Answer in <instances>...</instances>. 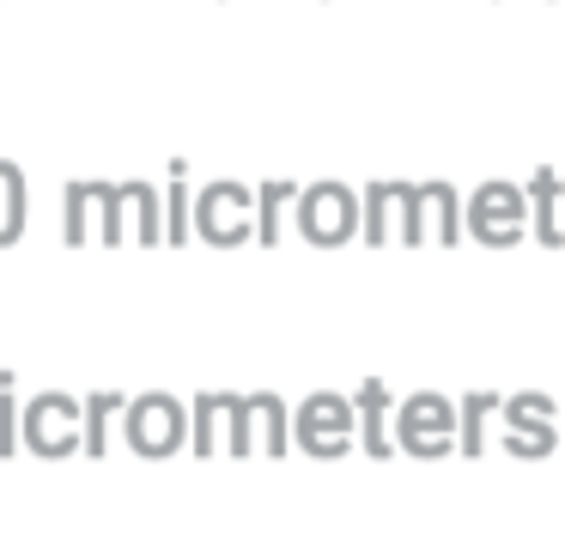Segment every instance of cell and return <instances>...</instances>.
<instances>
[{
	"label": "cell",
	"instance_id": "44dd1931",
	"mask_svg": "<svg viewBox=\"0 0 565 541\" xmlns=\"http://www.w3.org/2000/svg\"><path fill=\"white\" fill-rule=\"evenodd\" d=\"M19 432L25 426H13V383H7V371H0V456L19 450Z\"/></svg>",
	"mask_w": 565,
	"mask_h": 541
},
{
	"label": "cell",
	"instance_id": "30bf717a",
	"mask_svg": "<svg viewBox=\"0 0 565 541\" xmlns=\"http://www.w3.org/2000/svg\"><path fill=\"white\" fill-rule=\"evenodd\" d=\"M256 232V189L244 183H207L195 195V237L213 250H237Z\"/></svg>",
	"mask_w": 565,
	"mask_h": 541
},
{
	"label": "cell",
	"instance_id": "4fadbf2b",
	"mask_svg": "<svg viewBox=\"0 0 565 541\" xmlns=\"http://www.w3.org/2000/svg\"><path fill=\"white\" fill-rule=\"evenodd\" d=\"M504 438V395H468L462 402V426H456V444H462V456H487L492 444Z\"/></svg>",
	"mask_w": 565,
	"mask_h": 541
},
{
	"label": "cell",
	"instance_id": "ac0fdd59",
	"mask_svg": "<svg viewBox=\"0 0 565 541\" xmlns=\"http://www.w3.org/2000/svg\"><path fill=\"white\" fill-rule=\"evenodd\" d=\"M122 395L116 390H98V395H86V456H104L110 450V420L122 414Z\"/></svg>",
	"mask_w": 565,
	"mask_h": 541
},
{
	"label": "cell",
	"instance_id": "8992f818",
	"mask_svg": "<svg viewBox=\"0 0 565 541\" xmlns=\"http://www.w3.org/2000/svg\"><path fill=\"white\" fill-rule=\"evenodd\" d=\"M456 426H462V414H456V402L438 395V390H419V395H407V402L395 407V444H402L407 456H426V463L450 456Z\"/></svg>",
	"mask_w": 565,
	"mask_h": 541
},
{
	"label": "cell",
	"instance_id": "7c38bea8",
	"mask_svg": "<svg viewBox=\"0 0 565 541\" xmlns=\"http://www.w3.org/2000/svg\"><path fill=\"white\" fill-rule=\"evenodd\" d=\"M353 407H359V444H365V456H395V450H402L395 432H390V383L365 378Z\"/></svg>",
	"mask_w": 565,
	"mask_h": 541
},
{
	"label": "cell",
	"instance_id": "2e32d148",
	"mask_svg": "<svg viewBox=\"0 0 565 541\" xmlns=\"http://www.w3.org/2000/svg\"><path fill=\"white\" fill-rule=\"evenodd\" d=\"M559 195H565V183H559L553 171H535V177H529V201H535V237H541L547 250H559V244H565Z\"/></svg>",
	"mask_w": 565,
	"mask_h": 541
},
{
	"label": "cell",
	"instance_id": "7a4b0ae2",
	"mask_svg": "<svg viewBox=\"0 0 565 541\" xmlns=\"http://www.w3.org/2000/svg\"><path fill=\"white\" fill-rule=\"evenodd\" d=\"M195 407H183L177 395L164 390H147L135 395V402L122 407V432H128V450L147 456V463H159V456H177L189 438H195Z\"/></svg>",
	"mask_w": 565,
	"mask_h": 541
},
{
	"label": "cell",
	"instance_id": "6da1fadb",
	"mask_svg": "<svg viewBox=\"0 0 565 541\" xmlns=\"http://www.w3.org/2000/svg\"><path fill=\"white\" fill-rule=\"evenodd\" d=\"M159 189L152 183H67V195H62V237H67V250H79V244H122V237H140V244H159Z\"/></svg>",
	"mask_w": 565,
	"mask_h": 541
},
{
	"label": "cell",
	"instance_id": "d6986e66",
	"mask_svg": "<svg viewBox=\"0 0 565 541\" xmlns=\"http://www.w3.org/2000/svg\"><path fill=\"white\" fill-rule=\"evenodd\" d=\"M305 195V189L298 183H286V177H274V183H262V195H256V208H262V244H274V237H280V220H286V208H292V201Z\"/></svg>",
	"mask_w": 565,
	"mask_h": 541
},
{
	"label": "cell",
	"instance_id": "9c48e42d",
	"mask_svg": "<svg viewBox=\"0 0 565 541\" xmlns=\"http://www.w3.org/2000/svg\"><path fill=\"white\" fill-rule=\"evenodd\" d=\"M195 456H256V438H249V395H195Z\"/></svg>",
	"mask_w": 565,
	"mask_h": 541
},
{
	"label": "cell",
	"instance_id": "5b68a950",
	"mask_svg": "<svg viewBox=\"0 0 565 541\" xmlns=\"http://www.w3.org/2000/svg\"><path fill=\"white\" fill-rule=\"evenodd\" d=\"M468 232V208L456 201L450 183H407L402 195V244L419 250V244H456Z\"/></svg>",
	"mask_w": 565,
	"mask_h": 541
},
{
	"label": "cell",
	"instance_id": "8fae6325",
	"mask_svg": "<svg viewBox=\"0 0 565 541\" xmlns=\"http://www.w3.org/2000/svg\"><path fill=\"white\" fill-rule=\"evenodd\" d=\"M559 407H553V395L541 390H523V395H504V450L511 456H553V444H559Z\"/></svg>",
	"mask_w": 565,
	"mask_h": 541
},
{
	"label": "cell",
	"instance_id": "e0dca14e",
	"mask_svg": "<svg viewBox=\"0 0 565 541\" xmlns=\"http://www.w3.org/2000/svg\"><path fill=\"white\" fill-rule=\"evenodd\" d=\"M19 232H25V171L0 159V250L19 244Z\"/></svg>",
	"mask_w": 565,
	"mask_h": 541
},
{
	"label": "cell",
	"instance_id": "9a60e30c",
	"mask_svg": "<svg viewBox=\"0 0 565 541\" xmlns=\"http://www.w3.org/2000/svg\"><path fill=\"white\" fill-rule=\"evenodd\" d=\"M402 195H407V183H371L365 189V244L371 250L395 244V232H402Z\"/></svg>",
	"mask_w": 565,
	"mask_h": 541
},
{
	"label": "cell",
	"instance_id": "ba28073f",
	"mask_svg": "<svg viewBox=\"0 0 565 541\" xmlns=\"http://www.w3.org/2000/svg\"><path fill=\"white\" fill-rule=\"evenodd\" d=\"M19 426H25V444L38 456H74V450H86V402H74V395H62V390L31 395Z\"/></svg>",
	"mask_w": 565,
	"mask_h": 541
},
{
	"label": "cell",
	"instance_id": "52a82bcc",
	"mask_svg": "<svg viewBox=\"0 0 565 541\" xmlns=\"http://www.w3.org/2000/svg\"><path fill=\"white\" fill-rule=\"evenodd\" d=\"M292 432H298V450H310V456H322V463H334V456L353 450L359 407L347 402V395H334V390H317V395H305V402H298Z\"/></svg>",
	"mask_w": 565,
	"mask_h": 541
},
{
	"label": "cell",
	"instance_id": "277c9868",
	"mask_svg": "<svg viewBox=\"0 0 565 541\" xmlns=\"http://www.w3.org/2000/svg\"><path fill=\"white\" fill-rule=\"evenodd\" d=\"M359 220H365V201H359L347 183H310L305 195L292 201L298 237H305V244H317V250L347 244V237L359 232Z\"/></svg>",
	"mask_w": 565,
	"mask_h": 541
},
{
	"label": "cell",
	"instance_id": "3957f363",
	"mask_svg": "<svg viewBox=\"0 0 565 541\" xmlns=\"http://www.w3.org/2000/svg\"><path fill=\"white\" fill-rule=\"evenodd\" d=\"M529 225H535V201H529V189L480 183L475 195H468V237H475V244L511 250V244H523Z\"/></svg>",
	"mask_w": 565,
	"mask_h": 541
},
{
	"label": "cell",
	"instance_id": "5bb4252c",
	"mask_svg": "<svg viewBox=\"0 0 565 541\" xmlns=\"http://www.w3.org/2000/svg\"><path fill=\"white\" fill-rule=\"evenodd\" d=\"M249 438H256V456H286L298 444L292 414H286V402L274 390L249 395Z\"/></svg>",
	"mask_w": 565,
	"mask_h": 541
},
{
	"label": "cell",
	"instance_id": "ffe728a7",
	"mask_svg": "<svg viewBox=\"0 0 565 541\" xmlns=\"http://www.w3.org/2000/svg\"><path fill=\"white\" fill-rule=\"evenodd\" d=\"M189 237H195V201L183 183H171V244H189Z\"/></svg>",
	"mask_w": 565,
	"mask_h": 541
}]
</instances>
